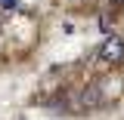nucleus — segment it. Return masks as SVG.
<instances>
[{"mask_svg":"<svg viewBox=\"0 0 124 120\" xmlns=\"http://www.w3.org/2000/svg\"><path fill=\"white\" fill-rule=\"evenodd\" d=\"M99 59L112 68H121L124 65V40L121 37H106L99 43Z\"/></svg>","mask_w":124,"mask_h":120,"instance_id":"obj_1","label":"nucleus"},{"mask_svg":"<svg viewBox=\"0 0 124 120\" xmlns=\"http://www.w3.org/2000/svg\"><path fill=\"white\" fill-rule=\"evenodd\" d=\"M19 0H0V9H16Z\"/></svg>","mask_w":124,"mask_h":120,"instance_id":"obj_2","label":"nucleus"}]
</instances>
